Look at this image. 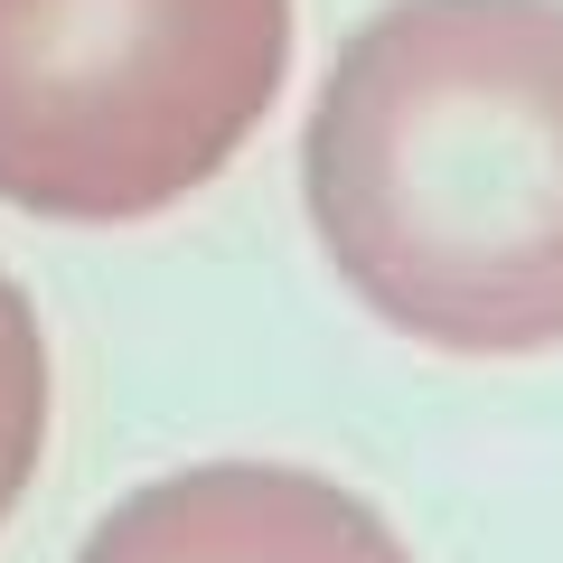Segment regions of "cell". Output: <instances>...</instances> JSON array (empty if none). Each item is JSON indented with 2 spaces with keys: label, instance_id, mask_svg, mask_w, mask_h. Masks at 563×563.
I'll list each match as a JSON object with an SVG mask.
<instances>
[{
  "label": "cell",
  "instance_id": "2",
  "mask_svg": "<svg viewBox=\"0 0 563 563\" xmlns=\"http://www.w3.org/2000/svg\"><path fill=\"white\" fill-rule=\"evenodd\" d=\"M291 76V0H0V207L132 225L198 198Z\"/></svg>",
  "mask_w": 563,
  "mask_h": 563
},
{
  "label": "cell",
  "instance_id": "4",
  "mask_svg": "<svg viewBox=\"0 0 563 563\" xmlns=\"http://www.w3.org/2000/svg\"><path fill=\"white\" fill-rule=\"evenodd\" d=\"M38 442H47V347H38L20 282L0 273V517L20 507Z\"/></svg>",
  "mask_w": 563,
  "mask_h": 563
},
{
  "label": "cell",
  "instance_id": "3",
  "mask_svg": "<svg viewBox=\"0 0 563 563\" xmlns=\"http://www.w3.org/2000/svg\"><path fill=\"white\" fill-rule=\"evenodd\" d=\"M76 563H413L404 536L320 470L198 461L95 517Z\"/></svg>",
  "mask_w": 563,
  "mask_h": 563
},
{
  "label": "cell",
  "instance_id": "1",
  "mask_svg": "<svg viewBox=\"0 0 563 563\" xmlns=\"http://www.w3.org/2000/svg\"><path fill=\"white\" fill-rule=\"evenodd\" d=\"M329 273L442 357L563 347V0H385L301 122Z\"/></svg>",
  "mask_w": 563,
  "mask_h": 563
}]
</instances>
